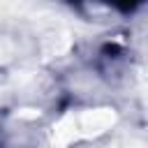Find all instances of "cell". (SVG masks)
<instances>
[{"label": "cell", "mask_w": 148, "mask_h": 148, "mask_svg": "<svg viewBox=\"0 0 148 148\" xmlns=\"http://www.w3.org/2000/svg\"><path fill=\"white\" fill-rule=\"evenodd\" d=\"M113 123H116V111L113 109H92V111H81V113H67L53 127L51 146L53 148H65L72 141L92 139V136L106 132Z\"/></svg>", "instance_id": "cell-1"}]
</instances>
